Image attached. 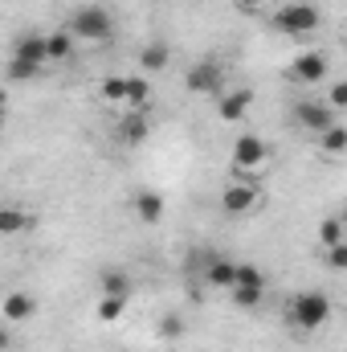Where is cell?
I'll return each mask as SVG.
<instances>
[{
	"label": "cell",
	"instance_id": "cell-6",
	"mask_svg": "<svg viewBox=\"0 0 347 352\" xmlns=\"http://www.w3.org/2000/svg\"><path fill=\"white\" fill-rule=\"evenodd\" d=\"M265 160H270V148L261 144V135H241V140L233 144V173L241 176V180L250 173H258Z\"/></svg>",
	"mask_w": 347,
	"mask_h": 352
},
{
	"label": "cell",
	"instance_id": "cell-11",
	"mask_svg": "<svg viewBox=\"0 0 347 352\" xmlns=\"http://www.w3.org/2000/svg\"><path fill=\"white\" fill-rule=\"evenodd\" d=\"M12 58H25V62H33V66H45V62H49V37H41V33H25V37H16Z\"/></svg>",
	"mask_w": 347,
	"mask_h": 352
},
{
	"label": "cell",
	"instance_id": "cell-20",
	"mask_svg": "<svg viewBox=\"0 0 347 352\" xmlns=\"http://www.w3.org/2000/svg\"><path fill=\"white\" fill-rule=\"evenodd\" d=\"M98 291L102 295H131V278L123 270H102L98 274Z\"/></svg>",
	"mask_w": 347,
	"mask_h": 352
},
{
	"label": "cell",
	"instance_id": "cell-2",
	"mask_svg": "<svg viewBox=\"0 0 347 352\" xmlns=\"http://www.w3.org/2000/svg\"><path fill=\"white\" fill-rule=\"evenodd\" d=\"M70 33H74L78 41L106 45V41L115 37V16H110L102 4H82V8H74V16H70Z\"/></svg>",
	"mask_w": 347,
	"mask_h": 352
},
{
	"label": "cell",
	"instance_id": "cell-26",
	"mask_svg": "<svg viewBox=\"0 0 347 352\" xmlns=\"http://www.w3.org/2000/svg\"><path fill=\"white\" fill-rule=\"evenodd\" d=\"M237 287H265V270L254 263H237Z\"/></svg>",
	"mask_w": 347,
	"mask_h": 352
},
{
	"label": "cell",
	"instance_id": "cell-15",
	"mask_svg": "<svg viewBox=\"0 0 347 352\" xmlns=\"http://www.w3.org/2000/svg\"><path fill=\"white\" fill-rule=\"evenodd\" d=\"M168 62H172V50H168L164 41H152V45H143V54H139L143 74H160V70H168Z\"/></svg>",
	"mask_w": 347,
	"mask_h": 352
},
{
	"label": "cell",
	"instance_id": "cell-17",
	"mask_svg": "<svg viewBox=\"0 0 347 352\" xmlns=\"http://www.w3.org/2000/svg\"><path fill=\"white\" fill-rule=\"evenodd\" d=\"M127 303H131V295H98V320L102 324H115L127 311Z\"/></svg>",
	"mask_w": 347,
	"mask_h": 352
},
{
	"label": "cell",
	"instance_id": "cell-27",
	"mask_svg": "<svg viewBox=\"0 0 347 352\" xmlns=\"http://www.w3.org/2000/svg\"><path fill=\"white\" fill-rule=\"evenodd\" d=\"M98 94H102V102H127V78H106Z\"/></svg>",
	"mask_w": 347,
	"mask_h": 352
},
{
	"label": "cell",
	"instance_id": "cell-9",
	"mask_svg": "<svg viewBox=\"0 0 347 352\" xmlns=\"http://www.w3.org/2000/svg\"><path fill=\"white\" fill-rule=\"evenodd\" d=\"M119 144H127V148H139L147 135H152V123H147V111H127L123 119H119Z\"/></svg>",
	"mask_w": 347,
	"mask_h": 352
},
{
	"label": "cell",
	"instance_id": "cell-10",
	"mask_svg": "<svg viewBox=\"0 0 347 352\" xmlns=\"http://www.w3.org/2000/svg\"><path fill=\"white\" fill-rule=\"evenodd\" d=\"M131 213H135L143 226L164 221V192H156V188H139V192L131 197Z\"/></svg>",
	"mask_w": 347,
	"mask_h": 352
},
{
	"label": "cell",
	"instance_id": "cell-29",
	"mask_svg": "<svg viewBox=\"0 0 347 352\" xmlns=\"http://www.w3.org/2000/svg\"><path fill=\"white\" fill-rule=\"evenodd\" d=\"M327 107H331V111H347V82L344 78L327 87Z\"/></svg>",
	"mask_w": 347,
	"mask_h": 352
},
{
	"label": "cell",
	"instance_id": "cell-16",
	"mask_svg": "<svg viewBox=\"0 0 347 352\" xmlns=\"http://www.w3.org/2000/svg\"><path fill=\"white\" fill-rule=\"evenodd\" d=\"M147 102H152V82L147 78H127V111H147Z\"/></svg>",
	"mask_w": 347,
	"mask_h": 352
},
{
	"label": "cell",
	"instance_id": "cell-21",
	"mask_svg": "<svg viewBox=\"0 0 347 352\" xmlns=\"http://www.w3.org/2000/svg\"><path fill=\"white\" fill-rule=\"evenodd\" d=\"M319 242H323V246H339V242H347L344 217H323V221H319Z\"/></svg>",
	"mask_w": 347,
	"mask_h": 352
},
{
	"label": "cell",
	"instance_id": "cell-19",
	"mask_svg": "<svg viewBox=\"0 0 347 352\" xmlns=\"http://www.w3.org/2000/svg\"><path fill=\"white\" fill-rule=\"evenodd\" d=\"M229 299H233V307H241V311H258L261 299H265V287H233Z\"/></svg>",
	"mask_w": 347,
	"mask_h": 352
},
{
	"label": "cell",
	"instance_id": "cell-18",
	"mask_svg": "<svg viewBox=\"0 0 347 352\" xmlns=\"http://www.w3.org/2000/svg\"><path fill=\"white\" fill-rule=\"evenodd\" d=\"M319 148H323L327 156H344L347 152V127L344 123H331V127L319 135Z\"/></svg>",
	"mask_w": 347,
	"mask_h": 352
},
{
	"label": "cell",
	"instance_id": "cell-1",
	"mask_svg": "<svg viewBox=\"0 0 347 352\" xmlns=\"http://www.w3.org/2000/svg\"><path fill=\"white\" fill-rule=\"evenodd\" d=\"M286 320L298 328V332H319L327 320H331V299L323 291H298L290 303H286Z\"/></svg>",
	"mask_w": 347,
	"mask_h": 352
},
{
	"label": "cell",
	"instance_id": "cell-8",
	"mask_svg": "<svg viewBox=\"0 0 347 352\" xmlns=\"http://www.w3.org/2000/svg\"><path fill=\"white\" fill-rule=\"evenodd\" d=\"M294 123L307 127V131H315V135H323V131L335 123V111L327 107V98H323V102H319V98H307V102L294 107Z\"/></svg>",
	"mask_w": 347,
	"mask_h": 352
},
{
	"label": "cell",
	"instance_id": "cell-23",
	"mask_svg": "<svg viewBox=\"0 0 347 352\" xmlns=\"http://www.w3.org/2000/svg\"><path fill=\"white\" fill-rule=\"evenodd\" d=\"M156 332H160V340H168V344H176V340L184 336V320H180L176 311H168V316H160V324H156Z\"/></svg>",
	"mask_w": 347,
	"mask_h": 352
},
{
	"label": "cell",
	"instance_id": "cell-22",
	"mask_svg": "<svg viewBox=\"0 0 347 352\" xmlns=\"http://www.w3.org/2000/svg\"><path fill=\"white\" fill-rule=\"evenodd\" d=\"M70 54H74V33H70V29L49 33V62H66Z\"/></svg>",
	"mask_w": 347,
	"mask_h": 352
},
{
	"label": "cell",
	"instance_id": "cell-12",
	"mask_svg": "<svg viewBox=\"0 0 347 352\" xmlns=\"http://www.w3.org/2000/svg\"><path fill=\"white\" fill-rule=\"evenodd\" d=\"M204 283H208L213 291H233V287H237V263L213 254V263L204 266Z\"/></svg>",
	"mask_w": 347,
	"mask_h": 352
},
{
	"label": "cell",
	"instance_id": "cell-4",
	"mask_svg": "<svg viewBox=\"0 0 347 352\" xmlns=\"http://www.w3.org/2000/svg\"><path fill=\"white\" fill-rule=\"evenodd\" d=\"M225 66L217 62V58H204V62H196L188 74H184V90L188 94H221L225 90Z\"/></svg>",
	"mask_w": 347,
	"mask_h": 352
},
{
	"label": "cell",
	"instance_id": "cell-30",
	"mask_svg": "<svg viewBox=\"0 0 347 352\" xmlns=\"http://www.w3.org/2000/svg\"><path fill=\"white\" fill-rule=\"evenodd\" d=\"M233 4H241V8H258L261 0H233Z\"/></svg>",
	"mask_w": 347,
	"mask_h": 352
},
{
	"label": "cell",
	"instance_id": "cell-24",
	"mask_svg": "<svg viewBox=\"0 0 347 352\" xmlns=\"http://www.w3.org/2000/svg\"><path fill=\"white\" fill-rule=\"evenodd\" d=\"M41 74V66H33V62H25V58H12L8 62V82H33Z\"/></svg>",
	"mask_w": 347,
	"mask_h": 352
},
{
	"label": "cell",
	"instance_id": "cell-3",
	"mask_svg": "<svg viewBox=\"0 0 347 352\" xmlns=\"http://www.w3.org/2000/svg\"><path fill=\"white\" fill-rule=\"evenodd\" d=\"M319 8L315 4H307V0H294V4H282L274 16H270V25L278 29V33H286V37H307V33H315L319 29Z\"/></svg>",
	"mask_w": 347,
	"mask_h": 352
},
{
	"label": "cell",
	"instance_id": "cell-14",
	"mask_svg": "<svg viewBox=\"0 0 347 352\" xmlns=\"http://www.w3.org/2000/svg\"><path fill=\"white\" fill-rule=\"evenodd\" d=\"M29 316H37V299L33 295H25V291H8L4 295V320H29Z\"/></svg>",
	"mask_w": 347,
	"mask_h": 352
},
{
	"label": "cell",
	"instance_id": "cell-5",
	"mask_svg": "<svg viewBox=\"0 0 347 352\" xmlns=\"http://www.w3.org/2000/svg\"><path fill=\"white\" fill-rule=\"evenodd\" d=\"M327 74H331V62H327V54H319V50H311V54H298V58L286 66V78H290V82H298V87L327 82Z\"/></svg>",
	"mask_w": 347,
	"mask_h": 352
},
{
	"label": "cell",
	"instance_id": "cell-28",
	"mask_svg": "<svg viewBox=\"0 0 347 352\" xmlns=\"http://www.w3.org/2000/svg\"><path fill=\"white\" fill-rule=\"evenodd\" d=\"M323 266H327V270H347V242L323 246Z\"/></svg>",
	"mask_w": 347,
	"mask_h": 352
},
{
	"label": "cell",
	"instance_id": "cell-25",
	"mask_svg": "<svg viewBox=\"0 0 347 352\" xmlns=\"http://www.w3.org/2000/svg\"><path fill=\"white\" fill-rule=\"evenodd\" d=\"M25 226H33V221H29L21 209H0V234H8V238H12V234H21Z\"/></svg>",
	"mask_w": 347,
	"mask_h": 352
},
{
	"label": "cell",
	"instance_id": "cell-7",
	"mask_svg": "<svg viewBox=\"0 0 347 352\" xmlns=\"http://www.w3.org/2000/svg\"><path fill=\"white\" fill-rule=\"evenodd\" d=\"M258 184L254 180H229L225 184V192H221V209L229 213V217H246L254 205H258Z\"/></svg>",
	"mask_w": 347,
	"mask_h": 352
},
{
	"label": "cell",
	"instance_id": "cell-31",
	"mask_svg": "<svg viewBox=\"0 0 347 352\" xmlns=\"http://www.w3.org/2000/svg\"><path fill=\"white\" fill-rule=\"evenodd\" d=\"M339 217H344V226H347V205H344V213H339Z\"/></svg>",
	"mask_w": 347,
	"mask_h": 352
},
{
	"label": "cell",
	"instance_id": "cell-13",
	"mask_svg": "<svg viewBox=\"0 0 347 352\" xmlns=\"http://www.w3.org/2000/svg\"><path fill=\"white\" fill-rule=\"evenodd\" d=\"M254 107V90L250 87H237L229 90L225 98H221V107H217V115L225 119V123H237V119H246V111Z\"/></svg>",
	"mask_w": 347,
	"mask_h": 352
}]
</instances>
